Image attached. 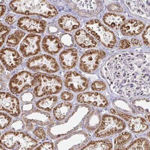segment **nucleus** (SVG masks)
<instances>
[{"label": "nucleus", "instance_id": "obj_1", "mask_svg": "<svg viewBox=\"0 0 150 150\" xmlns=\"http://www.w3.org/2000/svg\"><path fill=\"white\" fill-rule=\"evenodd\" d=\"M150 68L149 53L127 52L112 56L103 69L111 89L130 98L149 93Z\"/></svg>", "mask_w": 150, "mask_h": 150}, {"label": "nucleus", "instance_id": "obj_2", "mask_svg": "<svg viewBox=\"0 0 150 150\" xmlns=\"http://www.w3.org/2000/svg\"><path fill=\"white\" fill-rule=\"evenodd\" d=\"M9 6L15 13L25 15H37L51 18L58 14L54 5L46 1H14L10 3Z\"/></svg>", "mask_w": 150, "mask_h": 150}, {"label": "nucleus", "instance_id": "obj_3", "mask_svg": "<svg viewBox=\"0 0 150 150\" xmlns=\"http://www.w3.org/2000/svg\"><path fill=\"white\" fill-rule=\"evenodd\" d=\"M33 93L37 97L59 93L62 89L61 78L55 75L38 73L34 75Z\"/></svg>", "mask_w": 150, "mask_h": 150}, {"label": "nucleus", "instance_id": "obj_4", "mask_svg": "<svg viewBox=\"0 0 150 150\" xmlns=\"http://www.w3.org/2000/svg\"><path fill=\"white\" fill-rule=\"evenodd\" d=\"M1 144L6 148L14 150H30L38 145L37 140L23 132L10 131L3 135Z\"/></svg>", "mask_w": 150, "mask_h": 150}, {"label": "nucleus", "instance_id": "obj_5", "mask_svg": "<svg viewBox=\"0 0 150 150\" xmlns=\"http://www.w3.org/2000/svg\"><path fill=\"white\" fill-rule=\"evenodd\" d=\"M86 27L88 31L106 47L112 48L116 45V40L114 33L99 20H91L86 24Z\"/></svg>", "mask_w": 150, "mask_h": 150}, {"label": "nucleus", "instance_id": "obj_6", "mask_svg": "<svg viewBox=\"0 0 150 150\" xmlns=\"http://www.w3.org/2000/svg\"><path fill=\"white\" fill-rule=\"evenodd\" d=\"M125 127V122L119 118L111 115H104L95 135L98 137H105L122 132Z\"/></svg>", "mask_w": 150, "mask_h": 150}, {"label": "nucleus", "instance_id": "obj_7", "mask_svg": "<svg viewBox=\"0 0 150 150\" xmlns=\"http://www.w3.org/2000/svg\"><path fill=\"white\" fill-rule=\"evenodd\" d=\"M28 68L33 71H43L54 73L59 69L55 59L51 56L42 54L29 59L27 62Z\"/></svg>", "mask_w": 150, "mask_h": 150}, {"label": "nucleus", "instance_id": "obj_8", "mask_svg": "<svg viewBox=\"0 0 150 150\" xmlns=\"http://www.w3.org/2000/svg\"><path fill=\"white\" fill-rule=\"evenodd\" d=\"M34 86V76L28 71L20 72L15 75L9 84L11 91L15 94L21 93Z\"/></svg>", "mask_w": 150, "mask_h": 150}, {"label": "nucleus", "instance_id": "obj_9", "mask_svg": "<svg viewBox=\"0 0 150 150\" xmlns=\"http://www.w3.org/2000/svg\"><path fill=\"white\" fill-rule=\"evenodd\" d=\"M105 53L100 50H91L84 53L80 61V68L83 71L91 73L98 67L105 58Z\"/></svg>", "mask_w": 150, "mask_h": 150}, {"label": "nucleus", "instance_id": "obj_10", "mask_svg": "<svg viewBox=\"0 0 150 150\" xmlns=\"http://www.w3.org/2000/svg\"><path fill=\"white\" fill-rule=\"evenodd\" d=\"M64 83L67 88L75 92L85 90L88 88L89 84L86 78L74 71L68 72L65 74Z\"/></svg>", "mask_w": 150, "mask_h": 150}, {"label": "nucleus", "instance_id": "obj_11", "mask_svg": "<svg viewBox=\"0 0 150 150\" xmlns=\"http://www.w3.org/2000/svg\"><path fill=\"white\" fill-rule=\"evenodd\" d=\"M40 36L30 34L27 36L21 42L20 50L24 57L35 55L40 52Z\"/></svg>", "mask_w": 150, "mask_h": 150}, {"label": "nucleus", "instance_id": "obj_12", "mask_svg": "<svg viewBox=\"0 0 150 150\" xmlns=\"http://www.w3.org/2000/svg\"><path fill=\"white\" fill-rule=\"evenodd\" d=\"M20 104L18 99L8 92L1 93V110L5 111L13 117L20 114Z\"/></svg>", "mask_w": 150, "mask_h": 150}, {"label": "nucleus", "instance_id": "obj_13", "mask_svg": "<svg viewBox=\"0 0 150 150\" xmlns=\"http://www.w3.org/2000/svg\"><path fill=\"white\" fill-rule=\"evenodd\" d=\"M18 25L23 30L31 33H43L46 27L45 21L31 17H24L18 20Z\"/></svg>", "mask_w": 150, "mask_h": 150}, {"label": "nucleus", "instance_id": "obj_14", "mask_svg": "<svg viewBox=\"0 0 150 150\" xmlns=\"http://www.w3.org/2000/svg\"><path fill=\"white\" fill-rule=\"evenodd\" d=\"M1 59L8 70H13L22 61V57L15 50L10 48L2 49L1 52Z\"/></svg>", "mask_w": 150, "mask_h": 150}, {"label": "nucleus", "instance_id": "obj_15", "mask_svg": "<svg viewBox=\"0 0 150 150\" xmlns=\"http://www.w3.org/2000/svg\"><path fill=\"white\" fill-rule=\"evenodd\" d=\"M112 114L117 115L123 118L128 122V125L131 131L136 133H141L146 131L149 126L147 122L143 118L139 117H134L131 115L126 114L121 112H116L114 110H111Z\"/></svg>", "mask_w": 150, "mask_h": 150}, {"label": "nucleus", "instance_id": "obj_16", "mask_svg": "<svg viewBox=\"0 0 150 150\" xmlns=\"http://www.w3.org/2000/svg\"><path fill=\"white\" fill-rule=\"evenodd\" d=\"M77 101L81 103H87L94 106L105 108L108 105L105 96L97 92H86L78 95Z\"/></svg>", "mask_w": 150, "mask_h": 150}, {"label": "nucleus", "instance_id": "obj_17", "mask_svg": "<svg viewBox=\"0 0 150 150\" xmlns=\"http://www.w3.org/2000/svg\"><path fill=\"white\" fill-rule=\"evenodd\" d=\"M79 56L77 50L70 49L65 50L59 55V61L61 67L65 69L74 67L78 60Z\"/></svg>", "mask_w": 150, "mask_h": 150}, {"label": "nucleus", "instance_id": "obj_18", "mask_svg": "<svg viewBox=\"0 0 150 150\" xmlns=\"http://www.w3.org/2000/svg\"><path fill=\"white\" fill-rule=\"evenodd\" d=\"M144 24L142 21L136 20L128 21L122 25L120 31L123 35L136 36L142 32L144 28Z\"/></svg>", "mask_w": 150, "mask_h": 150}, {"label": "nucleus", "instance_id": "obj_19", "mask_svg": "<svg viewBox=\"0 0 150 150\" xmlns=\"http://www.w3.org/2000/svg\"><path fill=\"white\" fill-rule=\"evenodd\" d=\"M81 12L89 15H94L101 11L102 4L98 1H74Z\"/></svg>", "mask_w": 150, "mask_h": 150}, {"label": "nucleus", "instance_id": "obj_20", "mask_svg": "<svg viewBox=\"0 0 150 150\" xmlns=\"http://www.w3.org/2000/svg\"><path fill=\"white\" fill-rule=\"evenodd\" d=\"M126 3L135 14L144 17L149 16L150 1H127Z\"/></svg>", "mask_w": 150, "mask_h": 150}, {"label": "nucleus", "instance_id": "obj_21", "mask_svg": "<svg viewBox=\"0 0 150 150\" xmlns=\"http://www.w3.org/2000/svg\"><path fill=\"white\" fill-rule=\"evenodd\" d=\"M42 49L45 52L52 54L59 52L62 47L59 39L54 36H46L42 42Z\"/></svg>", "mask_w": 150, "mask_h": 150}, {"label": "nucleus", "instance_id": "obj_22", "mask_svg": "<svg viewBox=\"0 0 150 150\" xmlns=\"http://www.w3.org/2000/svg\"><path fill=\"white\" fill-rule=\"evenodd\" d=\"M75 40L77 45L83 48L94 47L97 45L93 37L83 29L77 31L75 35Z\"/></svg>", "mask_w": 150, "mask_h": 150}, {"label": "nucleus", "instance_id": "obj_23", "mask_svg": "<svg viewBox=\"0 0 150 150\" xmlns=\"http://www.w3.org/2000/svg\"><path fill=\"white\" fill-rule=\"evenodd\" d=\"M103 21L107 26L117 30L125 22V17L122 15L107 13L103 17Z\"/></svg>", "mask_w": 150, "mask_h": 150}, {"label": "nucleus", "instance_id": "obj_24", "mask_svg": "<svg viewBox=\"0 0 150 150\" xmlns=\"http://www.w3.org/2000/svg\"><path fill=\"white\" fill-rule=\"evenodd\" d=\"M58 23L60 27L67 32L77 29L80 26L79 22L77 19L70 15L62 17L59 20Z\"/></svg>", "mask_w": 150, "mask_h": 150}, {"label": "nucleus", "instance_id": "obj_25", "mask_svg": "<svg viewBox=\"0 0 150 150\" xmlns=\"http://www.w3.org/2000/svg\"><path fill=\"white\" fill-rule=\"evenodd\" d=\"M73 106L69 103H64L58 104L53 110V115L56 120L61 121L65 119L71 112Z\"/></svg>", "mask_w": 150, "mask_h": 150}, {"label": "nucleus", "instance_id": "obj_26", "mask_svg": "<svg viewBox=\"0 0 150 150\" xmlns=\"http://www.w3.org/2000/svg\"><path fill=\"white\" fill-rule=\"evenodd\" d=\"M57 101L58 97L57 96H47L39 100L36 104V105L38 108L42 110L51 112Z\"/></svg>", "mask_w": 150, "mask_h": 150}, {"label": "nucleus", "instance_id": "obj_27", "mask_svg": "<svg viewBox=\"0 0 150 150\" xmlns=\"http://www.w3.org/2000/svg\"><path fill=\"white\" fill-rule=\"evenodd\" d=\"M112 147V143L108 140L92 142L86 146L84 150H110Z\"/></svg>", "mask_w": 150, "mask_h": 150}, {"label": "nucleus", "instance_id": "obj_28", "mask_svg": "<svg viewBox=\"0 0 150 150\" xmlns=\"http://www.w3.org/2000/svg\"><path fill=\"white\" fill-rule=\"evenodd\" d=\"M132 139L131 134L129 132H122L116 138L115 141L116 149H124V146L129 143Z\"/></svg>", "mask_w": 150, "mask_h": 150}, {"label": "nucleus", "instance_id": "obj_29", "mask_svg": "<svg viewBox=\"0 0 150 150\" xmlns=\"http://www.w3.org/2000/svg\"><path fill=\"white\" fill-rule=\"evenodd\" d=\"M150 143L148 139L144 138L135 141L127 147L128 150H149Z\"/></svg>", "mask_w": 150, "mask_h": 150}, {"label": "nucleus", "instance_id": "obj_30", "mask_svg": "<svg viewBox=\"0 0 150 150\" xmlns=\"http://www.w3.org/2000/svg\"><path fill=\"white\" fill-rule=\"evenodd\" d=\"M25 35V33L21 30H17L8 37L6 45L8 46H16Z\"/></svg>", "mask_w": 150, "mask_h": 150}, {"label": "nucleus", "instance_id": "obj_31", "mask_svg": "<svg viewBox=\"0 0 150 150\" xmlns=\"http://www.w3.org/2000/svg\"><path fill=\"white\" fill-rule=\"evenodd\" d=\"M11 122V118L8 115L4 112L1 113V128L4 129L10 125Z\"/></svg>", "mask_w": 150, "mask_h": 150}, {"label": "nucleus", "instance_id": "obj_32", "mask_svg": "<svg viewBox=\"0 0 150 150\" xmlns=\"http://www.w3.org/2000/svg\"><path fill=\"white\" fill-rule=\"evenodd\" d=\"M10 29L8 27L1 24V46H2L4 42L6 36L10 32Z\"/></svg>", "mask_w": 150, "mask_h": 150}, {"label": "nucleus", "instance_id": "obj_33", "mask_svg": "<svg viewBox=\"0 0 150 150\" xmlns=\"http://www.w3.org/2000/svg\"><path fill=\"white\" fill-rule=\"evenodd\" d=\"M107 86L105 83L103 81H96L92 85V88L93 90L96 91H104L106 89Z\"/></svg>", "mask_w": 150, "mask_h": 150}, {"label": "nucleus", "instance_id": "obj_34", "mask_svg": "<svg viewBox=\"0 0 150 150\" xmlns=\"http://www.w3.org/2000/svg\"><path fill=\"white\" fill-rule=\"evenodd\" d=\"M108 9L110 11L116 13H122L124 11L123 8L120 5L116 4H112L109 5Z\"/></svg>", "mask_w": 150, "mask_h": 150}, {"label": "nucleus", "instance_id": "obj_35", "mask_svg": "<svg viewBox=\"0 0 150 150\" xmlns=\"http://www.w3.org/2000/svg\"><path fill=\"white\" fill-rule=\"evenodd\" d=\"M142 38L144 44L147 46L150 45V28L149 26L143 33Z\"/></svg>", "mask_w": 150, "mask_h": 150}, {"label": "nucleus", "instance_id": "obj_36", "mask_svg": "<svg viewBox=\"0 0 150 150\" xmlns=\"http://www.w3.org/2000/svg\"><path fill=\"white\" fill-rule=\"evenodd\" d=\"M36 149L38 150H53L54 149V144L51 142H46L43 143L37 147Z\"/></svg>", "mask_w": 150, "mask_h": 150}, {"label": "nucleus", "instance_id": "obj_37", "mask_svg": "<svg viewBox=\"0 0 150 150\" xmlns=\"http://www.w3.org/2000/svg\"><path fill=\"white\" fill-rule=\"evenodd\" d=\"M34 135L39 138L44 139L46 137V134L45 131L42 128H37L33 132Z\"/></svg>", "mask_w": 150, "mask_h": 150}, {"label": "nucleus", "instance_id": "obj_38", "mask_svg": "<svg viewBox=\"0 0 150 150\" xmlns=\"http://www.w3.org/2000/svg\"><path fill=\"white\" fill-rule=\"evenodd\" d=\"M61 98L65 101H69L73 98V95L70 92L65 91L62 93Z\"/></svg>", "mask_w": 150, "mask_h": 150}, {"label": "nucleus", "instance_id": "obj_39", "mask_svg": "<svg viewBox=\"0 0 150 150\" xmlns=\"http://www.w3.org/2000/svg\"><path fill=\"white\" fill-rule=\"evenodd\" d=\"M131 45L129 41L126 40H122L119 45V49H126L129 48Z\"/></svg>", "mask_w": 150, "mask_h": 150}, {"label": "nucleus", "instance_id": "obj_40", "mask_svg": "<svg viewBox=\"0 0 150 150\" xmlns=\"http://www.w3.org/2000/svg\"><path fill=\"white\" fill-rule=\"evenodd\" d=\"M16 21V18L12 16H8L5 19V21L6 23L8 25H11Z\"/></svg>", "mask_w": 150, "mask_h": 150}, {"label": "nucleus", "instance_id": "obj_41", "mask_svg": "<svg viewBox=\"0 0 150 150\" xmlns=\"http://www.w3.org/2000/svg\"><path fill=\"white\" fill-rule=\"evenodd\" d=\"M131 43H132L133 46H138L142 45L141 42H140V41L139 40L133 39L131 40Z\"/></svg>", "mask_w": 150, "mask_h": 150}, {"label": "nucleus", "instance_id": "obj_42", "mask_svg": "<svg viewBox=\"0 0 150 150\" xmlns=\"http://www.w3.org/2000/svg\"><path fill=\"white\" fill-rule=\"evenodd\" d=\"M6 10V7L5 5H1V16H2L4 14Z\"/></svg>", "mask_w": 150, "mask_h": 150}, {"label": "nucleus", "instance_id": "obj_43", "mask_svg": "<svg viewBox=\"0 0 150 150\" xmlns=\"http://www.w3.org/2000/svg\"><path fill=\"white\" fill-rule=\"evenodd\" d=\"M4 71V68L3 67H2V65H1V74L3 72V71Z\"/></svg>", "mask_w": 150, "mask_h": 150}]
</instances>
